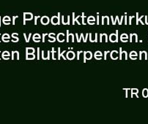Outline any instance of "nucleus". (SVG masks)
Returning a JSON list of instances; mask_svg holds the SVG:
<instances>
[{"mask_svg": "<svg viewBox=\"0 0 148 124\" xmlns=\"http://www.w3.org/2000/svg\"><path fill=\"white\" fill-rule=\"evenodd\" d=\"M117 19H118V16H116V18H115V20H114V22L112 23V24H113V25H115V24H116V22L117 21Z\"/></svg>", "mask_w": 148, "mask_h": 124, "instance_id": "5fc2aeb1", "label": "nucleus"}, {"mask_svg": "<svg viewBox=\"0 0 148 124\" xmlns=\"http://www.w3.org/2000/svg\"><path fill=\"white\" fill-rule=\"evenodd\" d=\"M38 18H40V16H35V25L38 24V23H37V21H38Z\"/></svg>", "mask_w": 148, "mask_h": 124, "instance_id": "3c124183", "label": "nucleus"}, {"mask_svg": "<svg viewBox=\"0 0 148 124\" xmlns=\"http://www.w3.org/2000/svg\"><path fill=\"white\" fill-rule=\"evenodd\" d=\"M84 62L85 63L86 60H90L92 58V54L91 51H85L84 52Z\"/></svg>", "mask_w": 148, "mask_h": 124, "instance_id": "20e7f679", "label": "nucleus"}, {"mask_svg": "<svg viewBox=\"0 0 148 124\" xmlns=\"http://www.w3.org/2000/svg\"><path fill=\"white\" fill-rule=\"evenodd\" d=\"M40 21L41 24H43V25H47L49 23V21H50V20H49V18L48 16H43V17L41 18Z\"/></svg>", "mask_w": 148, "mask_h": 124, "instance_id": "423d86ee", "label": "nucleus"}, {"mask_svg": "<svg viewBox=\"0 0 148 124\" xmlns=\"http://www.w3.org/2000/svg\"><path fill=\"white\" fill-rule=\"evenodd\" d=\"M33 38H38V39H40L41 37L39 34H35V35H33Z\"/></svg>", "mask_w": 148, "mask_h": 124, "instance_id": "f704fd0d", "label": "nucleus"}, {"mask_svg": "<svg viewBox=\"0 0 148 124\" xmlns=\"http://www.w3.org/2000/svg\"><path fill=\"white\" fill-rule=\"evenodd\" d=\"M135 40L136 43H137L138 42V35H136V34H133L132 35V41L133 40Z\"/></svg>", "mask_w": 148, "mask_h": 124, "instance_id": "393cba45", "label": "nucleus"}, {"mask_svg": "<svg viewBox=\"0 0 148 124\" xmlns=\"http://www.w3.org/2000/svg\"><path fill=\"white\" fill-rule=\"evenodd\" d=\"M79 17H80V16H79L77 18H73V25H74L76 22H77V24H79V25H80V22H79V20H78V18H79Z\"/></svg>", "mask_w": 148, "mask_h": 124, "instance_id": "b1692460", "label": "nucleus"}, {"mask_svg": "<svg viewBox=\"0 0 148 124\" xmlns=\"http://www.w3.org/2000/svg\"><path fill=\"white\" fill-rule=\"evenodd\" d=\"M125 24H127V16H126V13H125Z\"/></svg>", "mask_w": 148, "mask_h": 124, "instance_id": "e2e57ef3", "label": "nucleus"}, {"mask_svg": "<svg viewBox=\"0 0 148 124\" xmlns=\"http://www.w3.org/2000/svg\"><path fill=\"white\" fill-rule=\"evenodd\" d=\"M66 56L67 58H68V60H73L75 58V56H76V54H75V53H74L73 50H69V51L66 54Z\"/></svg>", "mask_w": 148, "mask_h": 124, "instance_id": "39448f33", "label": "nucleus"}, {"mask_svg": "<svg viewBox=\"0 0 148 124\" xmlns=\"http://www.w3.org/2000/svg\"><path fill=\"white\" fill-rule=\"evenodd\" d=\"M33 40L35 43H39L40 41V39H38V38H33Z\"/></svg>", "mask_w": 148, "mask_h": 124, "instance_id": "a18cd8bd", "label": "nucleus"}, {"mask_svg": "<svg viewBox=\"0 0 148 124\" xmlns=\"http://www.w3.org/2000/svg\"><path fill=\"white\" fill-rule=\"evenodd\" d=\"M24 38H25L26 43H29V42L30 38H31V37H32V33H30V34H29V35L28 37H27V35H26V34H25V33H24Z\"/></svg>", "mask_w": 148, "mask_h": 124, "instance_id": "5701e85b", "label": "nucleus"}, {"mask_svg": "<svg viewBox=\"0 0 148 124\" xmlns=\"http://www.w3.org/2000/svg\"><path fill=\"white\" fill-rule=\"evenodd\" d=\"M131 93H132V94H138V93H139V90L135 89V88H132V89H131Z\"/></svg>", "mask_w": 148, "mask_h": 124, "instance_id": "c85d7f7f", "label": "nucleus"}, {"mask_svg": "<svg viewBox=\"0 0 148 124\" xmlns=\"http://www.w3.org/2000/svg\"><path fill=\"white\" fill-rule=\"evenodd\" d=\"M2 38H9V39H10V35H8V34L5 33V34H4L3 35H2Z\"/></svg>", "mask_w": 148, "mask_h": 124, "instance_id": "a19ab883", "label": "nucleus"}, {"mask_svg": "<svg viewBox=\"0 0 148 124\" xmlns=\"http://www.w3.org/2000/svg\"><path fill=\"white\" fill-rule=\"evenodd\" d=\"M64 36H65V35L63 33H59L58 35H57V39H58L59 42H60V43H63L64 42Z\"/></svg>", "mask_w": 148, "mask_h": 124, "instance_id": "2eb2a0df", "label": "nucleus"}, {"mask_svg": "<svg viewBox=\"0 0 148 124\" xmlns=\"http://www.w3.org/2000/svg\"><path fill=\"white\" fill-rule=\"evenodd\" d=\"M117 54H118V52H117V50H112V52H111V55H110L111 58L114 60L117 59Z\"/></svg>", "mask_w": 148, "mask_h": 124, "instance_id": "4468645a", "label": "nucleus"}, {"mask_svg": "<svg viewBox=\"0 0 148 124\" xmlns=\"http://www.w3.org/2000/svg\"><path fill=\"white\" fill-rule=\"evenodd\" d=\"M120 38H126V39H128V35L127 34H122L121 36H120Z\"/></svg>", "mask_w": 148, "mask_h": 124, "instance_id": "cd10ccee", "label": "nucleus"}, {"mask_svg": "<svg viewBox=\"0 0 148 124\" xmlns=\"http://www.w3.org/2000/svg\"><path fill=\"white\" fill-rule=\"evenodd\" d=\"M48 34L46 33V34H43V43H45V37H46V36H47Z\"/></svg>", "mask_w": 148, "mask_h": 124, "instance_id": "864d4df0", "label": "nucleus"}, {"mask_svg": "<svg viewBox=\"0 0 148 124\" xmlns=\"http://www.w3.org/2000/svg\"><path fill=\"white\" fill-rule=\"evenodd\" d=\"M88 36H89V34H88V33L86 34L85 37H84V35H82V39H84V43H87V38H88Z\"/></svg>", "mask_w": 148, "mask_h": 124, "instance_id": "bb28decb", "label": "nucleus"}, {"mask_svg": "<svg viewBox=\"0 0 148 124\" xmlns=\"http://www.w3.org/2000/svg\"><path fill=\"white\" fill-rule=\"evenodd\" d=\"M0 27H1V24H0Z\"/></svg>", "mask_w": 148, "mask_h": 124, "instance_id": "774afa93", "label": "nucleus"}, {"mask_svg": "<svg viewBox=\"0 0 148 124\" xmlns=\"http://www.w3.org/2000/svg\"><path fill=\"white\" fill-rule=\"evenodd\" d=\"M130 58H131V59H132V60H136L137 58V56H130Z\"/></svg>", "mask_w": 148, "mask_h": 124, "instance_id": "603ef678", "label": "nucleus"}, {"mask_svg": "<svg viewBox=\"0 0 148 124\" xmlns=\"http://www.w3.org/2000/svg\"><path fill=\"white\" fill-rule=\"evenodd\" d=\"M123 90L126 91V95H125V97H128V90H130V88H123Z\"/></svg>", "mask_w": 148, "mask_h": 124, "instance_id": "09e8293b", "label": "nucleus"}, {"mask_svg": "<svg viewBox=\"0 0 148 124\" xmlns=\"http://www.w3.org/2000/svg\"><path fill=\"white\" fill-rule=\"evenodd\" d=\"M0 24H1V17H0Z\"/></svg>", "mask_w": 148, "mask_h": 124, "instance_id": "338daca9", "label": "nucleus"}, {"mask_svg": "<svg viewBox=\"0 0 148 124\" xmlns=\"http://www.w3.org/2000/svg\"><path fill=\"white\" fill-rule=\"evenodd\" d=\"M142 51H140L139 52V60H142Z\"/></svg>", "mask_w": 148, "mask_h": 124, "instance_id": "052dcab7", "label": "nucleus"}, {"mask_svg": "<svg viewBox=\"0 0 148 124\" xmlns=\"http://www.w3.org/2000/svg\"><path fill=\"white\" fill-rule=\"evenodd\" d=\"M40 59V48L38 47V60Z\"/></svg>", "mask_w": 148, "mask_h": 124, "instance_id": "4d7b16f0", "label": "nucleus"}, {"mask_svg": "<svg viewBox=\"0 0 148 124\" xmlns=\"http://www.w3.org/2000/svg\"><path fill=\"white\" fill-rule=\"evenodd\" d=\"M33 18V15L30 13H24V25H26V21L27 20H31Z\"/></svg>", "mask_w": 148, "mask_h": 124, "instance_id": "f03ea898", "label": "nucleus"}, {"mask_svg": "<svg viewBox=\"0 0 148 124\" xmlns=\"http://www.w3.org/2000/svg\"><path fill=\"white\" fill-rule=\"evenodd\" d=\"M142 96L145 98L147 97L148 96V89L147 88H145V89H143V91H142Z\"/></svg>", "mask_w": 148, "mask_h": 124, "instance_id": "4be33fe9", "label": "nucleus"}, {"mask_svg": "<svg viewBox=\"0 0 148 124\" xmlns=\"http://www.w3.org/2000/svg\"><path fill=\"white\" fill-rule=\"evenodd\" d=\"M132 35H133V34H131V35H129V36H130V42H131V43H132Z\"/></svg>", "mask_w": 148, "mask_h": 124, "instance_id": "680f3d73", "label": "nucleus"}, {"mask_svg": "<svg viewBox=\"0 0 148 124\" xmlns=\"http://www.w3.org/2000/svg\"><path fill=\"white\" fill-rule=\"evenodd\" d=\"M62 24H64V25H69L70 24V16H68V19H67V20H65V16H62Z\"/></svg>", "mask_w": 148, "mask_h": 124, "instance_id": "9b49d317", "label": "nucleus"}, {"mask_svg": "<svg viewBox=\"0 0 148 124\" xmlns=\"http://www.w3.org/2000/svg\"><path fill=\"white\" fill-rule=\"evenodd\" d=\"M18 18V16H13V25H15V20H16V18Z\"/></svg>", "mask_w": 148, "mask_h": 124, "instance_id": "49530a36", "label": "nucleus"}, {"mask_svg": "<svg viewBox=\"0 0 148 124\" xmlns=\"http://www.w3.org/2000/svg\"><path fill=\"white\" fill-rule=\"evenodd\" d=\"M84 17H85V16H84V13H82V24H83V25H86L85 22H84Z\"/></svg>", "mask_w": 148, "mask_h": 124, "instance_id": "7c9ffc66", "label": "nucleus"}, {"mask_svg": "<svg viewBox=\"0 0 148 124\" xmlns=\"http://www.w3.org/2000/svg\"><path fill=\"white\" fill-rule=\"evenodd\" d=\"M103 38L105 39L106 43H108V36L106 34H101V35H100V42L102 43Z\"/></svg>", "mask_w": 148, "mask_h": 124, "instance_id": "ddd939ff", "label": "nucleus"}, {"mask_svg": "<svg viewBox=\"0 0 148 124\" xmlns=\"http://www.w3.org/2000/svg\"><path fill=\"white\" fill-rule=\"evenodd\" d=\"M2 20H9V21H10V18L9 16H5Z\"/></svg>", "mask_w": 148, "mask_h": 124, "instance_id": "4c0bfd02", "label": "nucleus"}, {"mask_svg": "<svg viewBox=\"0 0 148 124\" xmlns=\"http://www.w3.org/2000/svg\"><path fill=\"white\" fill-rule=\"evenodd\" d=\"M49 42H51V43H54V42H55L56 41V37L54 36H55V34L54 33H49Z\"/></svg>", "mask_w": 148, "mask_h": 124, "instance_id": "9d476101", "label": "nucleus"}, {"mask_svg": "<svg viewBox=\"0 0 148 124\" xmlns=\"http://www.w3.org/2000/svg\"><path fill=\"white\" fill-rule=\"evenodd\" d=\"M138 56V54H137V53L136 51H131L129 56Z\"/></svg>", "mask_w": 148, "mask_h": 124, "instance_id": "473e14b6", "label": "nucleus"}, {"mask_svg": "<svg viewBox=\"0 0 148 124\" xmlns=\"http://www.w3.org/2000/svg\"><path fill=\"white\" fill-rule=\"evenodd\" d=\"M2 40H3V42H5V43H8V42H10L9 38H2Z\"/></svg>", "mask_w": 148, "mask_h": 124, "instance_id": "79ce46f5", "label": "nucleus"}, {"mask_svg": "<svg viewBox=\"0 0 148 124\" xmlns=\"http://www.w3.org/2000/svg\"><path fill=\"white\" fill-rule=\"evenodd\" d=\"M83 53V51L82 50H81V51H78L77 52V59L79 60L80 59V54H82Z\"/></svg>", "mask_w": 148, "mask_h": 124, "instance_id": "72a5a7b5", "label": "nucleus"}, {"mask_svg": "<svg viewBox=\"0 0 148 124\" xmlns=\"http://www.w3.org/2000/svg\"><path fill=\"white\" fill-rule=\"evenodd\" d=\"M97 24H99V16H98V18H97Z\"/></svg>", "mask_w": 148, "mask_h": 124, "instance_id": "0e129e2a", "label": "nucleus"}, {"mask_svg": "<svg viewBox=\"0 0 148 124\" xmlns=\"http://www.w3.org/2000/svg\"><path fill=\"white\" fill-rule=\"evenodd\" d=\"M133 18H134V16H131V17H129V24L130 25H131V20H132Z\"/></svg>", "mask_w": 148, "mask_h": 124, "instance_id": "6e6d98bb", "label": "nucleus"}, {"mask_svg": "<svg viewBox=\"0 0 148 124\" xmlns=\"http://www.w3.org/2000/svg\"><path fill=\"white\" fill-rule=\"evenodd\" d=\"M26 51H27V54H34L35 50L33 47H27L26 48Z\"/></svg>", "mask_w": 148, "mask_h": 124, "instance_id": "412c9836", "label": "nucleus"}, {"mask_svg": "<svg viewBox=\"0 0 148 124\" xmlns=\"http://www.w3.org/2000/svg\"><path fill=\"white\" fill-rule=\"evenodd\" d=\"M138 13H136V24L137 25H138V24H139V22H140L141 24H142V25H145V23L143 22V21H142V18H143V16H142V17L141 18H138Z\"/></svg>", "mask_w": 148, "mask_h": 124, "instance_id": "aec40b11", "label": "nucleus"}, {"mask_svg": "<svg viewBox=\"0 0 148 124\" xmlns=\"http://www.w3.org/2000/svg\"><path fill=\"white\" fill-rule=\"evenodd\" d=\"M18 35V33H13V34H12V37L13 38V39L12 40V42H13V43H17L18 41L19 40L18 37H17Z\"/></svg>", "mask_w": 148, "mask_h": 124, "instance_id": "dca6fc26", "label": "nucleus"}, {"mask_svg": "<svg viewBox=\"0 0 148 124\" xmlns=\"http://www.w3.org/2000/svg\"><path fill=\"white\" fill-rule=\"evenodd\" d=\"M70 39H71L72 43L74 42V35L72 34L69 33V30H67V43H69Z\"/></svg>", "mask_w": 148, "mask_h": 124, "instance_id": "1a4fd4ad", "label": "nucleus"}, {"mask_svg": "<svg viewBox=\"0 0 148 124\" xmlns=\"http://www.w3.org/2000/svg\"><path fill=\"white\" fill-rule=\"evenodd\" d=\"M15 56L17 57V60H19V52L18 51H12V59L14 60Z\"/></svg>", "mask_w": 148, "mask_h": 124, "instance_id": "a211bd4d", "label": "nucleus"}, {"mask_svg": "<svg viewBox=\"0 0 148 124\" xmlns=\"http://www.w3.org/2000/svg\"><path fill=\"white\" fill-rule=\"evenodd\" d=\"M123 18H124V16H122L121 19H120H120H119V18H118V19H117V21H118V22H119V24H120V25H122V23H123Z\"/></svg>", "mask_w": 148, "mask_h": 124, "instance_id": "c756f323", "label": "nucleus"}, {"mask_svg": "<svg viewBox=\"0 0 148 124\" xmlns=\"http://www.w3.org/2000/svg\"><path fill=\"white\" fill-rule=\"evenodd\" d=\"M89 36H90V40L92 43H97V40H98V33L95 34V37H92V34L90 33L89 34Z\"/></svg>", "mask_w": 148, "mask_h": 124, "instance_id": "6e6552de", "label": "nucleus"}, {"mask_svg": "<svg viewBox=\"0 0 148 124\" xmlns=\"http://www.w3.org/2000/svg\"><path fill=\"white\" fill-rule=\"evenodd\" d=\"M120 40L123 43H126V42H128V39H126V38H120Z\"/></svg>", "mask_w": 148, "mask_h": 124, "instance_id": "37998d69", "label": "nucleus"}, {"mask_svg": "<svg viewBox=\"0 0 148 124\" xmlns=\"http://www.w3.org/2000/svg\"><path fill=\"white\" fill-rule=\"evenodd\" d=\"M51 54H52V59L53 60H55V54H56V51L54 50V47H52V50H51Z\"/></svg>", "mask_w": 148, "mask_h": 124, "instance_id": "a878e982", "label": "nucleus"}, {"mask_svg": "<svg viewBox=\"0 0 148 124\" xmlns=\"http://www.w3.org/2000/svg\"><path fill=\"white\" fill-rule=\"evenodd\" d=\"M109 52V50H108V51H105V52H104V60H106V56H107V54Z\"/></svg>", "mask_w": 148, "mask_h": 124, "instance_id": "c03bdc74", "label": "nucleus"}, {"mask_svg": "<svg viewBox=\"0 0 148 124\" xmlns=\"http://www.w3.org/2000/svg\"><path fill=\"white\" fill-rule=\"evenodd\" d=\"M82 35H83V34H81V36H80V37H79V40H78L77 41V42H78V43H80V42H81V39H82Z\"/></svg>", "mask_w": 148, "mask_h": 124, "instance_id": "bf43d9fd", "label": "nucleus"}, {"mask_svg": "<svg viewBox=\"0 0 148 124\" xmlns=\"http://www.w3.org/2000/svg\"><path fill=\"white\" fill-rule=\"evenodd\" d=\"M109 39L112 43H117L118 42V30H116V34H111L109 36Z\"/></svg>", "mask_w": 148, "mask_h": 124, "instance_id": "f257e3e1", "label": "nucleus"}, {"mask_svg": "<svg viewBox=\"0 0 148 124\" xmlns=\"http://www.w3.org/2000/svg\"><path fill=\"white\" fill-rule=\"evenodd\" d=\"M3 21V24H5V25H9V24H10V21H9V20H2Z\"/></svg>", "mask_w": 148, "mask_h": 124, "instance_id": "ea45409f", "label": "nucleus"}, {"mask_svg": "<svg viewBox=\"0 0 148 124\" xmlns=\"http://www.w3.org/2000/svg\"><path fill=\"white\" fill-rule=\"evenodd\" d=\"M90 20H95V18L93 17V16H90V17H88V18H87V21H90Z\"/></svg>", "mask_w": 148, "mask_h": 124, "instance_id": "c9c22d12", "label": "nucleus"}, {"mask_svg": "<svg viewBox=\"0 0 148 124\" xmlns=\"http://www.w3.org/2000/svg\"><path fill=\"white\" fill-rule=\"evenodd\" d=\"M145 24L148 25V20H147V16H145Z\"/></svg>", "mask_w": 148, "mask_h": 124, "instance_id": "13d9d810", "label": "nucleus"}, {"mask_svg": "<svg viewBox=\"0 0 148 124\" xmlns=\"http://www.w3.org/2000/svg\"><path fill=\"white\" fill-rule=\"evenodd\" d=\"M87 22H88V24H90V25H94L95 24L94 20H90V21H87Z\"/></svg>", "mask_w": 148, "mask_h": 124, "instance_id": "8fccbe9b", "label": "nucleus"}, {"mask_svg": "<svg viewBox=\"0 0 148 124\" xmlns=\"http://www.w3.org/2000/svg\"><path fill=\"white\" fill-rule=\"evenodd\" d=\"M60 14L58 13V16H53L51 18V23L53 25H59L60 24Z\"/></svg>", "mask_w": 148, "mask_h": 124, "instance_id": "7ed1b4c3", "label": "nucleus"}, {"mask_svg": "<svg viewBox=\"0 0 148 124\" xmlns=\"http://www.w3.org/2000/svg\"><path fill=\"white\" fill-rule=\"evenodd\" d=\"M94 56H103V54L101 51H96V52L95 53Z\"/></svg>", "mask_w": 148, "mask_h": 124, "instance_id": "58836bf2", "label": "nucleus"}, {"mask_svg": "<svg viewBox=\"0 0 148 124\" xmlns=\"http://www.w3.org/2000/svg\"><path fill=\"white\" fill-rule=\"evenodd\" d=\"M2 56H10V54L8 51H7V50H5V51H4L3 53H2Z\"/></svg>", "mask_w": 148, "mask_h": 124, "instance_id": "2f4dec72", "label": "nucleus"}, {"mask_svg": "<svg viewBox=\"0 0 148 124\" xmlns=\"http://www.w3.org/2000/svg\"><path fill=\"white\" fill-rule=\"evenodd\" d=\"M76 39H77V41H78V40H79V36H78V34L77 33L76 34Z\"/></svg>", "mask_w": 148, "mask_h": 124, "instance_id": "69168bd1", "label": "nucleus"}, {"mask_svg": "<svg viewBox=\"0 0 148 124\" xmlns=\"http://www.w3.org/2000/svg\"><path fill=\"white\" fill-rule=\"evenodd\" d=\"M120 60L123 59V56H124V59L125 60L128 59V55H127V52H126L125 50V51H123V50H122V47H120Z\"/></svg>", "mask_w": 148, "mask_h": 124, "instance_id": "0eeeda50", "label": "nucleus"}, {"mask_svg": "<svg viewBox=\"0 0 148 124\" xmlns=\"http://www.w3.org/2000/svg\"><path fill=\"white\" fill-rule=\"evenodd\" d=\"M35 58V55L34 54H27V60H33Z\"/></svg>", "mask_w": 148, "mask_h": 124, "instance_id": "6ab92c4d", "label": "nucleus"}, {"mask_svg": "<svg viewBox=\"0 0 148 124\" xmlns=\"http://www.w3.org/2000/svg\"><path fill=\"white\" fill-rule=\"evenodd\" d=\"M105 21H106L107 24H109V18L108 16H103L102 17V25H104L105 24Z\"/></svg>", "mask_w": 148, "mask_h": 124, "instance_id": "f3484780", "label": "nucleus"}, {"mask_svg": "<svg viewBox=\"0 0 148 124\" xmlns=\"http://www.w3.org/2000/svg\"><path fill=\"white\" fill-rule=\"evenodd\" d=\"M2 58H3L5 60L10 59V56H2Z\"/></svg>", "mask_w": 148, "mask_h": 124, "instance_id": "de8ad7c7", "label": "nucleus"}, {"mask_svg": "<svg viewBox=\"0 0 148 124\" xmlns=\"http://www.w3.org/2000/svg\"><path fill=\"white\" fill-rule=\"evenodd\" d=\"M94 57L95 58V59L97 60H101L103 56H94Z\"/></svg>", "mask_w": 148, "mask_h": 124, "instance_id": "e433bc0d", "label": "nucleus"}, {"mask_svg": "<svg viewBox=\"0 0 148 124\" xmlns=\"http://www.w3.org/2000/svg\"><path fill=\"white\" fill-rule=\"evenodd\" d=\"M65 52H66V50H64L63 52L60 53V47H58V58H57L58 60H60V58H61V57H62V58L64 60H66V58L64 56V54H65Z\"/></svg>", "mask_w": 148, "mask_h": 124, "instance_id": "f8f14e48", "label": "nucleus"}]
</instances>
